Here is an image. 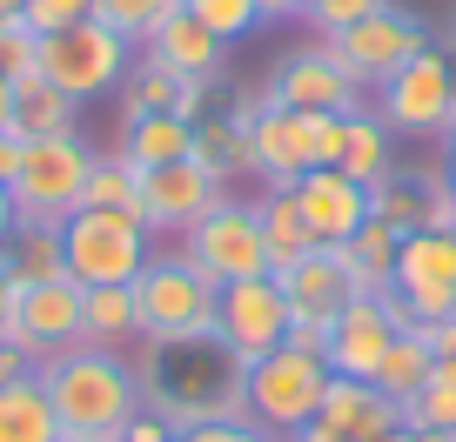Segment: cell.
<instances>
[{
	"mask_svg": "<svg viewBox=\"0 0 456 442\" xmlns=\"http://www.w3.org/2000/svg\"><path fill=\"white\" fill-rule=\"evenodd\" d=\"M134 375H142V409L161 415L168 429H195V422H228V415H248V402H242L248 362L235 356L222 335L142 342Z\"/></svg>",
	"mask_w": 456,
	"mask_h": 442,
	"instance_id": "6da1fadb",
	"label": "cell"
},
{
	"mask_svg": "<svg viewBox=\"0 0 456 442\" xmlns=\"http://www.w3.org/2000/svg\"><path fill=\"white\" fill-rule=\"evenodd\" d=\"M47 382V402L61 415V436H121V429L142 415V375H134L128 349H94V342H74L61 356L34 362Z\"/></svg>",
	"mask_w": 456,
	"mask_h": 442,
	"instance_id": "7a4b0ae2",
	"label": "cell"
},
{
	"mask_svg": "<svg viewBox=\"0 0 456 442\" xmlns=\"http://www.w3.org/2000/svg\"><path fill=\"white\" fill-rule=\"evenodd\" d=\"M329 382H336V369H329L322 356H309V349H275V356L248 362V382H242V402H248V422L269 429L275 442H296L302 429L322 415V396Z\"/></svg>",
	"mask_w": 456,
	"mask_h": 442,
	"instance_id": "3957f363",
	"label": "cell"
},
{
	"mask_svg": "<svg viewBox=\"0 0 456 442\" xmlns=\"http://www.w3.org/2000/svg\"><path fill=\"white\" fill-rule=\"evenodd\" d=\"M215 301L222 288L175 248V255H148L134 275V309H142V342H182V335H215Z\"/></svg>",
	"mask_w": 456,
	"mask_h": 442,
	"instance_id": "277c9868",
	"label": "cell"
},
{
	"mask_svg": "<svg viewBox=\"0 0 456 442\" xmlns=\"http://www.w3.org/2000/svg\"><path fill=\"white\" fill-rule=\"evenodd\" d=\"M34 68H41L68 100H81V108H87V100L114 94V87L128 81L134 47L121 41L114 28H101V20H74V28H61V34H41Z\"/></svg>",
	"mask_w": 456,
	"mask_h": 442,
	"instance_id": "5b68a950",
	"label": "cell"
},
{
	"mask_svg": "<svg viewBox=\"0 0 456 442\" xmlns=\"http://www.w3.org/2000/svg\"><path fill=\"white\" fill-rule=\"evenodd\" d=\"M61 242H68V282H81V288L134 282L148 269V255H155V235L108 208H74L61 221Z\"/></svg>",
	"mask_w": 456,
	"mask_h": 442,
	"instance_id": "8992f818",
	"label": "cell"
},
{
	"mask_svg": "<svg viewBox=\"0 0 456 442\" xmlns=\"http://www.w3.org/2000/svg\"><path fill=\"white\" fill-rule=\"evenodd\" d=\"M182 255L195 261L215 288L248 282V275H269V242H262L256 201L222 195L208 214H201V221H188V229H182Z\"/></svg>",
	"mask_w": 456,
	"mask_h": 442,
	"instance_id": "52a82bcc",
	"label": "cell"
},
{
	"mask_svg": "<svg viewBox=\"0 0 456 442\" xmlns=\"http://www.w3.org/2000/svg\"><path fill=\"white\" fill-rule=\"evenodd\" d=\"M370 115L383 121L389 134H450L456 121V68L443 47H423L410 54L389 81H376Z\"/></svg>",
	"mask_w": 456,
	"mask_h": 442,
	"instance_id": "ba28073f",
	"label": "cell"
},
{
	"mask_svg": "<svg viewBox=\"0 0 456 442\" xmlns=\"http://www.w3.org/2000/svg\"><path fill=\"white\" fill-rule=\"evenodd\" d=\"M87 168H94V148L81 134H47V141L20 148V174H14V214L34 221H68L87 195Z\"/></svg>",
	"mask_w": 456,
	"mask_h": 442,
	"instance_id": "9c48e42d",
	"label": "cell"
},
{
	"mask_svg": "<svg viewBox=\"0 0 456 442\" xmlns=\"http://www.w3.org/2000/svg\"><path fill=\"white\" fill-rule=\"evenodd\" d=\"M322 41H329V60H336L356 87H376V81H389L410 54H423L429 28L416 14H403V7H376L370 20H356V28H342V34H322Z\"/></svg>",
	"mask_w": 456,
	"mask_h": 442,
	"instance_id": "30bf717a",
	"label": "cell"
},
{
	"mask_svg": "<svg viewBox=\"0 0 456 442\" xmlns=\"http://www.w3.org/2000/svg\"><path fill=\"white\" fill-rule=\"evenodd\" d=\"M275 282H282V295H289V322H315V328H329L356 295H370L362 261H356V248H349V242L309 248L302 261L275 269Z\"/></svg>",
	"mask_w": 456,
	"mask_h": 442,
	"instance_id": "8fae6325",
	"label": "cell"
},
{
	"mask_svg": "<svg viewBox=\"0 0 456 442\" xmlns=\"http://www.w3.org/2000/svg\"><path fill=\"white\" fill-rule=\"evenodd\" d=\"M403 328H416V322H410V309L396 301V288L356 295L336 322H329V369L356 375V382H376V369H383L389 342H396Z\"/></svg>",
	"mask_w": 456,
	"mask_h": 442,
	"instance_id": "7c38bea8",
	"label": "cell"
},
{
	"mask_svg": "<svg viewBox=\"0 0 456 442\" xmlns=\"http://www.w3.org/2000/svg\"><path fill=\"white\" fill-rule=\"evenodd\" d=\"M389 288H396V301L410 309L416 328L423 322H450L456 315V235H436V229L403 235Z\"/></svg>",
	"mask_w": 456,
	"mask_h": 442,
	"instance_id": "4fadbf2b",
	"label": "cell"
},
{
	"mask_svg": "<svg viewBox=\"0 0 456 442\" xmlns=\"http://www.w3.org/2000/svg\"><path fill=\"white\" fill-rule=\"evenodd\" d=\"M269 108H302V115H370V87L329 60V41H309L269 74Z\"/></svg>",
	"mask_w": 456,
	"mask_h": 442,
	"instance_id": "5bb4252c",
	"label": "cell"
},
{
	"mask_svg": "<svg viewBox=\"0 0 456 442\" xmlns=\"http://www.w3.org/2000/svg\"><path fill=\"white\" fill-rule=\"evenodd\" d=\"M215 335L242 362H262L289 342V295L275 275H248V282H228L215 301Z\"/></svg>",
	"mask_w": 456,
	"mask_h": 442,
	"instance_id": "9a60e30c",
	"label": "cell"
},
{
	"mask_svg": "<svg viewBox=\"0 0 456 442\" xmlns=\"http://www.w3.org/2000/svg\"><path fill=\"white\" fill-rule=\"evenodd\" d=\"M248 148H256V174L269 188H296L315 168V115L248 100Z\"/></svg>",
	"mask_w": 456,
	"mask_h": 442,
	"instance_id": "2e32d148",
	"label": "cell"
},
{
	"mask_svg": "<svg viewBox=\"0 0 456 442\" xmlns=\"http://www.w3.org/2000/svg\"><path fill=\"white\" fill-rule=\"evenodd\" d=\"M222 195H228V188L215 181V174L201 168L195 155H188V161H161V168H142L148 235H182L188 221H201V214H208Z\"/></svg>",
	"mask_w": 456,
	"mask_h": 442,
	"instance_id": "e0dca14e",
	"label": "cell"
},
{
	"mask_svg": "<svg viewBox=\"0 0 456 442\" xmlns=\"http://www.w3.org/2000/svg\"><path fill=\"white\" fill-rule=\"evenodd\" d=\"M14 342L28 349L34 362H47V356H61V349H74V342H87L81 335V282H28L20 288V301H14Z\"/></svg>",
	"mask_w": 456,
	"mask_h": 442,
	"instance_id": "ac0fdd59",
	"label": "cell"
},
{
	"mask_svg": "<svg viewBox=\"0 0 456 442\" xmlns=\"http://www.w3.org/2000/svg\"><path fill=\"white\" fill-rule=\"evenodd\" d=\"M296 201H302V221H309L315 248L356 242V229L370 221V188L349 181L342 168H309L296 181Z\"/></svg>",
	"mask_w": 456,
	"mask_h": 442,
	"instance_id": "d6986e66",
	"label": "cell"
},
{
	"mask_svg": "<svg viewBox=\"0 0 456 442\" xmlns=\"http://www.w3.org/2000/svg\"><path fill=\"white\" fill-rule=\"evenodd\" d=\"M315 422L342 429V436H356V442H383L389 429H403V402H389L376 382H356V375H336L322 396V415Z\"/></svg>",
	"mask_w": 456,
	"mask_h": 442,
	"instance_id": "ffe728a7",
	"label": "cell"
},
{
	"mask_svg": "<svg viewBox=\"0 0 456 442\" xmlns=\"http://www.w3.org/2000/svg\"><path fill=\"white\" fill-rule=\"evenodd\" d=\"M0 269L7 282H61L68 275V242H61V221H34V214H14V229L0 242Z\"/></svg>",
	"mask_w": 456,
	"mask_h": 442,
	"instance_id": "44dd1931",
	"label": "cell"
},
{
	"mask_svg": "<svg viewBox=\"0 0 456 442\" xmlns=\"http://www.w3.org/2000/svg\"><path fill=\"white\" fill-rule=\"evenodd\" d=\"M134 54H155L161 68H175L182 81H215V74H222V54H228V47H222V41H215V34L182 7V14H168V20L155 28V41L134 47Z\"/></svg>",
	"mask_w": 456,
	"mask_h": 442,
	"instance_id": "7402d4cb",
	"label": "cell"
},
{
	"mask_svg": "<svg viewBox=\"0 0 456 442\" xmlns=\"http://www.w3.org/2000/svg\"><path fill=\"white\" fill-rule=\"evenodd\" d=\"M14 134L20 141H47V134H81V100H68L41 68L14 81Z\"/></svg>",
	"mask_w": 456,
	"mask_h": 442,
	"instance_id": "603a6c76",
	"label": "cell"
},
{
	"mask_svg": "<svg viewBox=\"0 0 456 442\" xmlns=\"http://www.w3.org/2000/svg\"><path fill=\"white\" fill-rule=\"evenodd\" d=\"M195 161L215 181H235V174H256V148H248V100L228 108V115H201L195 121Z\"/></svg>",
	"mask_w": 456,
	"mask_h": 442,
	"instance_id": "cb8c5ba5",
	"label": "cell"
},
{
	"mask_svg": "<svg viewBox=\"0 0 456 442\" xmlns=\"http://www.w3.org/2000/svg\"><path fill=\"white\" fill-rule=\"evenodd\" d=\"M0 442H61V415L47 402L41 369L14 375V382L0 389Z\"/></svg>",
	"mask_w": 456,
	"mask_h": 442,
	"instance_id": "d4e9b609",
	"label": "cell"
},
{
	"mask_svg": "<svg viewBox=\"0 0 456 442\" xmlns=\"http://www.w3.org/2000/svg\"><path fill=\"white\" fill-rule=\"evenodd\" d=\"M81 335L94 349H128L142 342V309H134V282L81 288Z\"/></svg>",
	"mask_w": 456,
	"mask_h": 442,
	"instance_id": "484cf974",
	"label": "cell"
},
{
	"mask_svg": "<svg viewBox=\"0 0 456 442\" xmlns=\"http://www.w3.org/2000/svg\"><path fill=\"white\" fill-rule=\"evenodd\" d=\"M188 155H195V121L182 115L121 121V161H134V168H161V161H188Z\"/></svg>",
	"mask_w": 456,
	"mask_h": 442,
	"instance_id": "4316f807",
	"label": "cell"
},
{
	"mask_svg": "<svg viewBox=\"0 0 456 442\" xmlns=\"http://www.w3.org/2000/svg\"><path fill=\"white\" fill-rule=\"evenodd\" d=\"M429 181H436V168H389L383 181H370V214L389 221L396 235H416L429 214Z\"/></svg>",
	"mask_w": 456,
	"mask_h": 442,
	"instance_id": "83f0119b",
	"label": "cell"
},
{
	"mask_svg": "<svg viewBox=\"0 0 456 442\" xmlns=\"http://www.w3.org/2000/svg\"><path fill=\"white\" fill-rule=\"evenodd\" d=\"M256 214H262V242H269V275H275V269H289V261H302V255L315 248L309 221H302L296 188H269V195L256 201Z\"/></svg>",
	"mask_w": 456,
	"mask_h": 442,
	"instance_id": "f1b7e54d",
	"label": "cell"
},
{
	"mask_svg": "<svg viewBox=\"0 0 456 442\" xmlns=\"http://www.w3.org/2000/svg\"><path fill=\"white\" fill-rule=\"evenodd\" d=\"M81 208H108V214H128V221H142L148 229V208H142V168L121 155H94V168H87V195Z\"/></svg>",
	"mask_w": 456,
	"mask_h": 442,
	"instance_id": "f546056e",
	"label": "cell"
},
{
	"mask_svg": "<svg viewBox=\"0 0 456 442\" xmlns=\"http://www.w3.org/2000/svg\"><path fill=\"white\" fill-rule=\"evenodd\" d=\"M429 369H436V349H429V335H423V328H403L396 342H389L383 369H376V389H383L389 402H410L416 389L429 382Z\"/></svg>",
	"mask_w": 456,
	"mask_h": 442,
	"instance_id": "4dcf8cb0",
	"label": "cell"
},
{
	"mask_svg": "<svg viewBox=\"0 0 456 442\" xmlns=\"http://www.w3.org/2000/svg\"><path fill=\"white\" fill-rule=\"evenodd\" d=\"M175 94H182V74L161 68L155 54H134L128 81H121V121H142V115H175Z\"/></svg>",
	"mask_w": 456,
	"mask_h": 442,
	"instance_id": "1f68e13d",
	"label": "cell"
},
{
	"mask_svg": "<svg viewBox=\"0 0 456 442\" xmlns=\"http://www.w3.org/2000/svg\"><path fill=\"white\" fill-rule=\"evenodd\" d=\"M349 181H383L389 174V128L376 115H349V134H342V161H336Z\"/></svg>",
	"mask_w": 456,
	"mask_h": 442,
	"instance_id": "d6a6232c",
	"label": "cell"
},
{
	"mask_svg": "<svg viewBox=\"0 0 456 442\" xmlns=\"http://www.w3.org/2000/svg\"><path fill=\"white\" fill-rule=\"evenodd\" d=\"M182 7H188V0H94V20H101V28H114L128 47H148V41H155V28L168 14H182Z\"/></svg>",
	"mask_w": 456,
	"mask_h": 442,
	"instance_id": "836d02e7",
	"label": "cell"
},
{
	"mask_svg": "<svg viewBox=\"0 0 456 442\" xmlns=\"http://www.w3.org/2000/svg\"><path fill=\"white\" fill-rule=\"evenodd\" d=\"M188 14H195V20H201V28H208L222 47H235V41H248L256 28H269L256 0H188Z\"/></svg>",
	"mask_w": 456,
	"mask_h": 442,
	"instance_id": "e575fe53",
	"label": "cell"
},
{
	"mask_svg": "<svg viewBox=\"0 0 456 442\" xmlns=\"http://www.w3.org/2000/svg\"><path fill=\"white\" fill-rule=\"evenodd\" d=\"M403 422H410V429H450V436H456V375L429 369V382L403 402Z\"/></svg>",
	"mask_w": 456,
	"mask_h": 442,
	"instance_id": "d590c367",
	"label": "cell"
},
{
	"mask_svg": "<svg viewBox=\"0 0 456 442\" xmlns=\"http://www.w3.org/2000/svg\"><path fill=\"white\" fill-rule=\"evenodd\" d=\"M349 248H356V261H362V282H370V295H376V288H389V269H396L403 235L389 229V221H376V214H370V221L356 229V242H349Z\"/></svg>",
	"mask_w": 456,
	"mask_h": 442,
	"instance_id": "8d00e7d4",
	"label": "cell"
},
{
	"mask_svg": "<svg viewBox=\"0 0 456 442\" xmlns=\"http://www.w3.org/2000/svg\"><path fill=\"white\" fill-rule=\"evenodd\" d=\"M20 20L28 34H61L74 20H94V0H20Z\"/></svg>",
	"mask_w": 456,
	"mask_h": 442,
	"instance_id": "74e56055",
	"label": "cell"
},
{
	"mask_svg": "<svg viewBox=\"0 0 456 442\" xmlns=\"http://www.w3.org/2000/svg\"><path fill=\"white\" fill-rule=\"evenodd\" d=\"M34 54H41V34H28V20H0V68L14 74H34Z\"/></svg>",
	"mask_w": 456,
	"mask_h": 442,
	"instance_id": "f35d334b",
	"label": "cell"
},
{
	"mask_svg": "<svg viewBox=\"0 0 456 442\" xmlns=\"http://www.w3.org/2000/svg\"><path fill=\"white\" fill-rule=\"evenodd\" d=\"M376 7H389V0H315L309 20H315V34H342V28H356V20H370Z\"/></svg>",
	"mask_w": 456,
	"mask_h": 442,
	"instance_id": "ab89813d",
	"label": "cell"
},
{
	"mask_svg": "<svg viewBox=\"0 0 456 442\" xmlns=\"http://www.w3.org/2000/svg\"><path fill=\"white\" fill-rule=\"evenodd\" d=\"M175 442H275L269 429H256L248 415H228V422H195V429H175Z\"/></svg>",
	"mask_w": 456,
	"mask_h": 442,
	"instance_id": "60d3db41",
	"label": "cell"
},
{
	"mask_svg": "<svg viewBox=\"0 0 456 442\" xmlns=\"http://www.w3.org/2000/svg\"><path fill=\"white\" fill-rule=\"evenodd\" d=\"M108 442H175V429L161 422V415H148V409H142L128 429H121V436H108Z\"/></svg>",
	"mask_w": 456,
	"mask_h": 442,
	"instance_id": "b9f144b4",
	"label": "cell"
},
{
	"mask_svg": "<svg viewBox=\"0 0 456 442\" xmlns=\"http://www.w3.org/2000/svg\"><path fill=\"white\" fill-rule=\"evenodd\" d=\"M289 349H309V356H322V362H329V328H315V322H289Z\"/></svg>",
	"mask_w": 456,
	"mask_h": 442,
	"instance_id": "7bdbcfd3",
	"label": "cell"
},
{
	"mask_svg": "<svg viewBox=\"0 0 456 442\" xmlns=\"http://www.w3.org/2000/svg\"><path fill=\"white\" fill-rule=\"evenodd\" d=\"M423 335H429V349H436V362L456 369V315H450V322H423Z\"/></svg>",
	"mask_w": 456,
	"mask_h": 442,
	"instance_id": "ee69618b",
	"label": "cell"
},
{
	"mask_svg": "<svg viewBox=\"0 0 456 442\" xmlns=\"http://www.w3.org/2000/svg\"><path fill=\"white\" fill-rule=\"evenodd\" d=\"M20 148H28V141H20L14 128L0 134V188H14V174H20Z\"/></svg>",
	"mask_w": 456,
	"mask_h": 442,
	"instance_id": "f6af8a7d",
	"label": "cell"
},
{
	"mask_svg": "<svg viewBox=\"0 0 456 442\" xmlns=\"http://www.w3.org/2000/svg\"><path fill=\"white\" fill-rule=\"evenodd\" d=\"M14 301H20V282H0V342H14Z\"/></svg>",
	"mask_w": 456,
	"mask_h": 442,
	"instance_id": "bcb514c9",
	"label": "cell"
},
{
	"mask_svg": "<svg viewBox=\"0 0 456 442\" xmlns=\"http://www.w3.org/2000/svg\"><path fill=\"white\" fill-rule=\"evenodd\" d=\"M7 128H14V74L0 68V134H7Z\"/></svg>",
	"mask_w": 456,
	"mask_h": 442,
	"instance_id": "7dc6e473",
	"label": "cell"
},
{
	"mask_svg": "<svg viewBox=\"0 0 456 442\" xmlns=\"http://www.w3.org/2000/svg\"><path fill=\"white\" fill-rule=\"evenodd\" d=\"M262 7V20H296L302 14V0H256Z\"/></svg>",
	"mask_w": 456,
	"mask_h": 442,
	"instance_id": "c3c4849f",
	"label": "cell"
},
{
	"mask_svg": "<svg viewBox=\"0 0 456 442\" xmlns=\"http://www.w3.org/2000/svg\"><path fill=\"white\" fill-rule=\"evenodd\" d=\"M296 442H356V436H342V429H329V422H309Z\"/></svg>",
	"mask_w": 456,
	"mask_h": 442,
	"instance_id": "681fc988",
	"label": "cell"
},
{
	"mask_svg": "<svg viewBox=\"0 0 456 442\" xmlns=\"http://www.w3.org/2000/svg\"><path fill=\"white\" fill-rule=\"evenodd\" d=\"M7 229H14V195L0 188V242H7Z\"/></svg>",
	"mask_w": 456,
	"mask_h": 442,
	"instance_id": "f907efd6",
	"label": "cell"
},
{
	"mask_svg": "<svg viewBox=\"0 0 456 442\" xmlns=\"http://www.w3.org/2000/svg\"><path fill=\"white\" fill-rule=\"evenodd\" d=\"M416 442H456L450 429H416Z\"/></svg>",
	"mask_w": 456,
	"mask_h": 442,
	"instance_id": "816d5d0a",
	"label": "cell"
},
{
	"mask_svg": "<svg viewBox=\"0 0 456 442\" xmlns=\"http://www.w3.org/2000/svg\"><path fill=\"white\" fill-rule=\"evenodd\" d=\"M383 442H416V429H410V422H403V429H389V436H383Z\"/></svg>",
	"mask_w": 456,
	"mask_h": 442,
	"instance_id": "f5cc1de1",
	"label": "cell"
},
{
	"mask_svg": "<svg viewBox=\"0 0 456 442\" xmlns=\"http://www.w3.org/2000/svg\"><path fill=\"white\" fill-rule=\"evenodd\" d=\"M0 20H20V0H0Z\"/></svg>",
	"mask_w": 456,
	"mask_h": 442,
	"instance_id": "db71d44e",
	"label": "cell"
},
{
	"mask_svg": "<svg viewBox=\"0 0 456 442\" xmlns=\"http://www.w3.org/2000/svg\"><path fill=\"white\" fill-rule=\"evenodd\" d=\"M443 174H450V188H456V148H450V168H443Z\"/></svg>",
	"mask_w": 456,
	"mask_h": 442,
	"instance_id": "11a10c76",
	"label": "cell"
},
{
	"mask_svg": "<svg viewBox=\"0 0 456 442\" xmlns=\"http://www.w3.org/2000/svg\"><path fill=\"white\" fill-rule=\"evenodd\" d=\"M443 141H450V148H456V121H450V134H443Z\"/></svg>",
	"mask_w": 456,
	"mask_h": 442,
	"instance_id": "9f6ffc18",
	"label": "cell"
},
{
	"mask_svg": "<svg viewBox=\"0 0 456 442\" xmlns=\"http://www.w3.org/2000/svg\"><path fill=\"white\" fill-rule=\"evenodd\" d=\"M61 442H94V436H61Z\"/></svg>",
	"mask_w": 456,
	"mask_h": 442,
	"instance_id": "6f0895ef",
	"label": "cell"
},
{
	"mask_svg": "<svg viewBox=\"0 0 456 442\" xmlns=\"http://www.w3.org/2000/svg\"><path fill=\"white\" fill-rule=\"evenodd\" d=\"M309 7H315V0H302V14H309Z\"/></svg>",
	"mask_w": 456,
	"mask_h": 442,
	"instance_id": "680465c9",
	"label": "cell"
},
{
	"mask_svg": "<svg viewBox=\"0 0 456 442\" xmlns=\"http://www.w3.org/2000/svg\"><path fill=\"white\" fill-rule=\"evenodd\" d=\"M0 282H7V269H0Z\"/></svg>",
	"mask_w": 456,
	"mask_h": 442,
	"instance_id": "91938a15",
	"label": "cell"
},
{
	"mask_svg": "<svg viewBox=\"0 0 456 442\" xmlns=\"http://www.w3.org/2000/svg\"><path fill=\"white\" fill-rule=\"evenodd\" d=\"M0 389H7V375H0Z\"/></svg>",
	"mask_w": 456,
	"mask_h": 442,
	"instance_id": "94428289",
	"label": "cell"
}]
</instances>
